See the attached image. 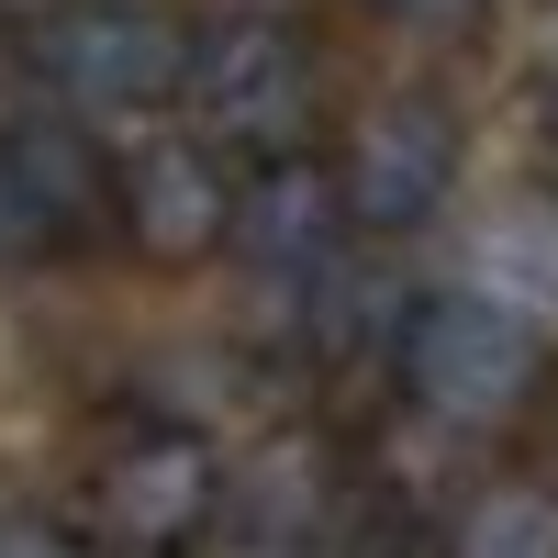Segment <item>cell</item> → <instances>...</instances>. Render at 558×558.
Returning a JSON list of instances; mask_svg holds the SVG:
<instances>
[{
  "label": "cell",
  "instance_id": "cell-1",
  "mask_svg": "<svg viewBox=\"0 0 558 558\" xmlns=\"http://www.w3.org/2000/svg\"><path fill=\"white\" fill-rule=\"evenodd\" d=\"M402 402L447 436H502L547 402V336L502 291H425L391 324Z\"/></svg>",
  "mask_w": 558,
  "mask_h": 558
},
{
  "label": "cell",
  "instance_id": "cell-12",
  "mask_svg": "<svg viewBox=\"0 0 558 558\" xmlns=\"http://www.w3.org/2000/svg\"><path fill=\"white\" fill-rule=\"evenodd\" d=\"M0 558H78V536L45 514H0Z\"/></svg>",
  "mask_w": 558,
  "mask_h": 558
},
{
  "label": "cell",
  "instance_id": "cell-3",
  "mask_svg": "<svg viewBox=\"0 0 558 558\" xmlns=\"http://www.w3.org/2000/svg\"><path fill=\"white\" fill-rule=\"evenodd\" d=\"M179 101L202 112V146L223 157H302L313 146V34L279 12H235L191 34V68H179Z\"/></svg>",
  "mask_w": 558,
  "mask_h": 558
},
{
  "label": "cell",
  "instance_id": "cell-2",
  "mask_svg": "<svg viewBox=\"0 0 558 558\" xmlns=\"http://www.w3.org/2000/svg\"><path fill=\"white\" fill-rule=\"evenodd\" d=\"M179 68H191V34L157 0H68V12H34V89L68 123H146V112L179 101Z\"/></svg>",
  "mask_w": 558,
  "mask_h": 558
},
{
  "label": "cell",
  "instance_id": "cell-9",
  "mask_svg": "<svg viewBox=\"0 0 558 558\" xmlns=\"http://www.w3.org/2000/svg\"><path fill=\"white\" fill-rule=\"evenodd\" d=\"M223 514H235L257 547H302L324 514H336V458H324L313 436H268L257 458L223 470Z\"/></svg>",
  "mask_w": 558,
  "mask_h": 558
},
{
  "label": "cell",
  "instance_id": "cell-6",
  "mask_svg": "<svg viewBox=\"0 0 558 558\" xmlns=\"http://www.w3.org/2000/svg\"><path fill=\"white\" fill-rule=\"evenodd\" d=\"M0 191H12L34 257H78L112 223V157L89 146V123H68L45 89H0Z\"/></svg>",
  "mask_w": 558,
  "mask_h": 558
},
{
  "label": "cell",
  "instance_id": "cell-5",
  "mask_svg": "<svg viewBox=\"0 0 558 558\" xmlns=\"http://www.w3.org/2000/svg\"><path fill=\"white\" fill-rule=\"evenodd\" d=\"M458 112L436 101V89H380L347 146L324 157L336 168V202H347V235H413V223H436L447 191H458Z\"/></svg>",
  "mask_w": 558,
  "mask_h": 558
},
{
  "label": "cell",
  "instance_id": "cell-13",
  "mask_svg": "<svg viewBox=\"0 0 558 558\" xmlns=\"http://www.w3.org/2000/svg\"><path fill=\"white\" fill-rule=\"evenodd\" d=\"M12 257H34V235H23V213H12V191H0V268Z\"/></svg>",
  "mask_w": 558,
  "mask_h": 558
},
{
  "label": "cell",
  "instance_id": "cell-8",
  "mask_svg": "<svg viewBox=\"0 0 558 558\" xmlns=\"http://www.w3.org/2000/svg\"><path fill=\"white\" fill-rule=\"evenodd\" d=\"M223 257H246L257 279L313 302V279L347 257V202L324 157H257L235 191H223Z\"/></svg>",
  "mask_w": 558,
  "mask_h": 558
},
{
  "label": "cell",
  "instance_id": "cell-10",
  "mask_svg": "<svg viewBox=\"0 0 558 558\" xmlns=\"http://www.w3.org/2000/svg\"><path fill=\"white\" fill-rule=\"evenodd\" d=\"M447 558H558V481H492L447 525Z\"/></svg>",
  "mask_w": 558,
  "mask_h": 558
},
{
  "label": "cell",
  "instance_id": "cell-4",
  "mask_svg": "<svg viewBox=\"0 0 558 558\" xmlns=\"http://www.w3.org/2000/svg\"><path fill=\"white\" fill-rule=\"evenodd\" d=\"M78 514L123 558H179V547H202L223 525V447L202 425H134V436H112L89 458Z\"/></svg>",
  "mask_w": 558,
  "mask_h": 558
},
{
  "label": "cell",
  "instance_id": "cell-7",
  "mask_svg": "<svg viewBox=\"0 0 558 558\" xmlns=\"http://www.w3.org/2000/svg\"><path fill=\"white\" fill-rule=\"evenodd\" d=\"M223 191L235 179H223V157L202 134H157V146L112 157V223L101 235L146 268H202V257H223Z\"/></svg>",
  "mask_w": 558,
  "mask_h": 558
},
{
  "label": "cell",
  "instance_id": "cell-15",
  "mask_svg": "<svg viewBox=\"0 0 558 558\" xmlns=\"http://www.w3.org/2000/svg\"><path fill=\"white\" fill-rule=\"evenodd\" d=\"M34 12H45V0H0V23H34Z\"/></svg>",
  "mask_w": 558,
  "mask_h": 558
},
{
  "label": "cell",
  "instance_id": "cell-14",
  "mask_svg": "<svg viewBox=\"0 0 558 558\" xmlns=\"http://www.w3.org/2000/svg\"><path fill=\"white\" fill-rule=\"evenodd\" d=\"M380 558H447V547H436V536H402V547H380Z\"/></svg>",
  "mask_w": 558,
  "mask_h": 558
},
{
  "label": "cell",
  "instance_id": "cell-16",
  "mask_svg": "<svg viewBox=\"0 0 558 558\" xmlns=\"http://www.w3.org/2000/svg\"><path fill=\"white\" fill-rule=\"evenodd\" d=\"M547 146H558V78H547Z\"/></svg>",
  "mask_w": 558,
  "mask_h": 558
},
{
  "label": "cell",
  "instance_id": "cell-11",
  "mask_svg": "<svg viewBox=\"0 0 558 558\" xmlns=\"http://www.w3.org/2000/svg\"><path fill=\"white\" fill-rule=\"evenodd\" d=\"M380 23H402V34H470L481 23V0H368Z\"/></svg>",
  "mask_w": 558,
  "mask_h": 558
}]
</instances>
